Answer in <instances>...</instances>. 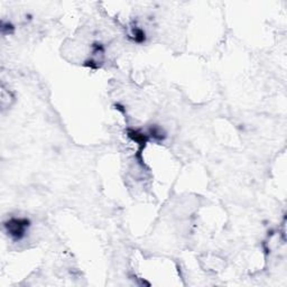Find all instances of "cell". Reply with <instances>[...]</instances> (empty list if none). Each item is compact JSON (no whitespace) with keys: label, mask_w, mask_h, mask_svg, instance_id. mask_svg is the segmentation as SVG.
I'll return each mask as SVG.
<instances>
[{"label":"cell","mask_w":287,"mask_h":287,"mask_svg":"<svg viewBox=\"0 0 287 287\" xmlns=\"http://www.w3.org/2000/svg\"><path fill=\"white\" fill-rule=\"evenodd\" d=\"M28 223V220L26 219H11L10 221H8L6 227L8 228V232L11 236L16 239H20L23 238L24 233H25Z\"/></svg>","instance_id":"1"}]
</instances>
